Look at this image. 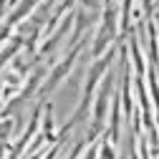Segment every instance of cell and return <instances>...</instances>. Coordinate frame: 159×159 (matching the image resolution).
Wrapping results in <instances>:
<instances>
[{
    "label": "cell",
    "instance_id": "6",
    "mask_svg": "<svg viewBox=\"0 0 159 159\" xmlns=\"http://www.w3.org/2000/svg\"><path fill=\"white\" fill-rule=\"evenodd\" d=\"M5 8H8V0H0V18H3V13H5Z\"/></svg>",
    "mask_w": 159,
    "mask_h": 159
},
{
    "label": "cell",
    "instance_id": "3",
    "mask_svg": "<svg viewBox=\"0 0 159 159\" xmlns=\"http://www.w3.org/2000/svg\"><path fill=\"white\" fill-rule=\"evenodd\" d=\"M41 5V0H20V3H18L13 10H10V15H8V20H5V25L8 28H15L18 23H23L25 18Z\"/></svg>",
    "mask_w": 159,
    "mask_h": 159
},
{
    "label": "cell",
    "instance_id": "2",
    "mask_svg": "<svg viewBox=\"0 0 159 159\" xmlns=\"http://www.w3.org/2000/svg\"><path fill=\"white\" fill-rule=\"evenodd\" d=\"M78 51H81V48L76 46V48H73V51H71V53L63 58V61H58V63H56V66H53V68L46 73V84H43L41 89H38V96H41L43 101H46V96H48V93H53L58 86L63 84V78L71 73V68H73V63H76V56H78Z\"/></svg>",
    "mask_w": 159,
    "mask_h": 159
},
{
    "label": "cell",
    "instance_id": "4",
    "mask_svg": "<svg viewBox=\"0 0 159 159\" xmlns=\"http://www.w3.org/2000/svg\"><path fill=\"white\" fill-rule=\"evenodd\" d=\"M13 134V119H0V157L5 154V149L10 147L8 139Z\"/></svg>",
    "mask_w": 159,
    "mask_h": 159
},
{
    "label": "cell",
    "instance_id": "5",
    "mask_svg": "<svg viewBox=\"0 0 159 159\" xmlns=\"http://www.w3.org/2000/svg\"><path fill=\"white\" fill-rule=\"evenodd\" d=\"M101 8V0H81V10H89V13H96Z\"/></svg>",
    "mask_w": 159,
    "mask_h": 159
},
{
    "label": "cell",
    "instance_id": "1",
    "mask_svg": "<svg viewBox=\"0 0 159 159\" xmlns=\"http://www.w3.org/2000/svg\"><path fill=\"white\" fill-rule=\"evenodd\" d=\"M119 33V8L116 5H106V13H104V20H101V28H98L96 38H93V46H91V56L98 58L104 56L109 43L116 38Z\"/></svg>",
    "mask_w": 159,
    "mask_h": 159
}]
</instances>
